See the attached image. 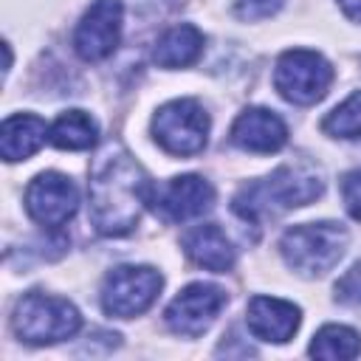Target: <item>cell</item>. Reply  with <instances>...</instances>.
I'll return each mask as SVG.
<instances>
[{
    "label": "cell",
    "instance_id": "cell-6",
    "mask_svg": "<svg viewBox=\"0 0 361 361\" xmlns=\"http://www.w3.org/2000/svg\"><path fill=\"white\" fill-rule=\"evenodd\" d=\"M152 135L169 155H195L206 147L209 116L195 99L166 102L152 118Z\"/></svg>",
    "mask_w": 361,
    "mask_h": 361
},
{
    "label": "cell",
    "instance_id": "cell-10",
    "mask_svg": "<svg viewBox=\"0 0 361 361\" xmlns=\"http://www.w3.org/2000/svg\"><path fill=\"white\" fill-rule=\"evenodd\" d=\"M121 37V0H96L76 25L73 48L85 62L107 59Z\"/></svg>",
    "mask_w": 361,
    "mask_h": 361
},
{
    "label": "cell",
    "instance_id": "cell-2",
    "mask_svg": "<svg viewBox=\"0 0 361 361\" xmlns=\"http://www.w3.org/2000/svg\"><path fill=\"white\" fill-rule=\"evenodd\" d=\"M324 183L319 172L307 166H279L262 180L245 183L234 195V212L248 223H262L265 217H276L288 209L307 206L322 195Z\"/></svg>",
    "mask_w": 361,
    "mask_h": 361
},
{
    "label": "cell",
    "instance_id": "cell-1",
    "mask_svg": "<svg viewBox=\"0 0 361 361\" xmlns=\"http://www.w3.org/2000/svg\"><path fill=\"white\" fill-rule=\"evenodd\" d=\"M149 197L138 161L116 141L104 144L90 169V220L104 237H124L135 228Z\"/></svg>",
    "mask_w": 361,
    "mask_h": 361
},
{
    "label": "cell",
    "instance_id": "cell-16",
    "mask_svg": "<svg viewBox=\"0 0 361 361\" xmlns=\"http://www.w3.org/2000/svg\"><path fill=\"white\" fill-rule=\"evenodd\" d=\"M200 51H203V34L195 25L183 23V25L169 28L158 39V45L152 51V59L161 68H186L200 56Z\"/></svg>",
    "mask_w": 361,
    "mask_h": 361
},
{
    "label": "cell",
    "instance_id": "cell-22",
    "mask_svg": "<svg viewBox=\"0 0 361 361\" xmlns=\"http://www.w3.org/2000/svg\"><path fill=\"white\" fill-rule=\"evenodd\" d=\"M338 6L353 23H361V0H338Z\"/></svg>",
    "mask_w": 361,
    "mask_h": 361
},
{
    "label": "cell",
    "instance_id": "cell-19",
    "mask_svg": "<svg viewBox=\"0 0 361 361\" xmlns=\"http://www.w3.org/2000/svg\"><path fill=\"white\" fill-rule=\"evenodd\" d=\"M322 130L336 138H361V90L341 102L324 121Z\"/></svg>",
    "mask_w": 361,
    "mask_h": 361
},
{
    "label": "cell",
    "instance_id": "cell-17",
    "mask_svg": "<svg viewBox=\"0 0 361 361\" xmlns=\"http://www.w3.org/2000/svg\"><path fill=\"white\" fill-rule=\"evenodd\" d=\"M99 127L85 110H68L62 113L54 127L48 130V138L59 149H90L96 144Z\"/></svg>",
    "mask_w": 361,
    "mask_h": 361
},
{
    "label": "cell",
    "instance_id": "cell-18",
    "mask_svg": "<svg viewBox=\"0 0 361 361\" xmlns=\"http://www.w3.org/2000/svg\"><path fill=\"white\" fill-rule=\"evenodd\" d=\"M313 358H353L361 353V338L344 324H324L307 350Z\"/></svg>",
    "mask_w": 361,
    "mask_h": 361
},
{
    "label": "cell",
    "instance_id": "cell-15",
    "mask_svg": "<svg viewBox=\"0 0 361 361\" xmlns=\"http://www.w3.org/2000/svg\"><path fill=\"white\" fill-rule=\"evenodd\" d=\"M45 135H48V127L39 116H31V113L8 116L0 133V152L6 161H25L45 144Z\"/></svg>",
    "mask_w": 361,
    "mask_h": 361
},
{
    "label": "cell",
    "instance_id": "cell-4",
    "mask_svg": "<svg viewBox=\"0 0 361 361\" xmlns=\"http://www.w3.org/2000/svg\"><path fill=\"white\" fill-rule=\"evenodd\" d=\"M82 324L79 310L59 296H48L39 290L25 293L14 307V330L28 344H51L71 338Z\"/></svg>",
    "mask_w": 361,
    "mask_h": 361
},
{
    "label": "cell",
    "instance_id": "cell-5",
    "mask_svg": "<svg viewBox=\"0 0 361 361\" xmlns=\"http://www.w3.org/2000/svg\"><path fill=\"white\" fill-rule=\"evenodd\" d=\"M330 82H333V68L316 51L293 48V51H285L276 59L274 85H276L279 96L293 102V104H313V102H319L327 93Z\"/></svg>",
    "mask_w": 361,
    "mask_h": 361
},
{
    "label": "cell",
    "instance_id": "cell-13",
    "mask_svg": "<svg viewBox=\"0 0 361 361\" xmlns=\"http://www.w3.org/2000/svg\"><path fill=\"white\" fill-rule=\"evenodd\" d=\"M248 330L262 338V341H274L282 344L288 341L296 327H299V307L274 296H254L248 302Z\"/></svg>",
    "mask_w": 361,
    "mask_h": 361
},
{
    "label": "cell",
    "instance_id": "cell-3",
    "mask_svg": "<svg viewBox=\"0 0 361 361\" xmlns=\"http://www.w3.org/2000/svg\"><path fill=\"white\" fill-rule=\"evenodd\" d=\"M347 240L350 237L338 223H302L282 234L279 251L293 271L322 276L344 257Z\"/></svg>",
    "mask_w": 361,
    "mask_h": 361
},
{
    "label": "cell",
    "instance_id": "cell-8",
    "mask_svg": "<svg viewBox=\"0 0 361 361\" xmlns=\"http://www.w3.org/2000/svg\"><path fill=\"white\" fill-rule=\"evenodd\" d=\"M226 290L209 282H195L189 288H183L166 307L164 319L169 324L172 333L178 336H200L203 330L212 327V322L217 319V313L226 307Z\"/></svg>",
    "mask_w": 361,
    "mask_h": 361
},
{
    "label": "cell",
    "instance_id": "cell-9",
    "mask_svg": "<svg viewBox=\"0 0 361 361\" xmlns=\"http://www.w3.org/2000/svg\"><path fill=\"white\" fill-rule=\"evenodd\" d=\"M76 206H79V192L68 175L42 172L25 189V209L45 228L65 226L76 214Z\"/></svg>",
    "mask_w": 361,
    "mask_h": 361
},
{
    "label": "cell",
    "instance_id": "cell-11",
    "mask_svg": "<svg viewBox=\"0 0 361 361\" xmlns=\"http://www.w3.org/2000/svg\"><path fill=\"white\" fill-rule=\"evenodd\" d=\"M152 200H155V209L166 220L183 223V220H192V217L212 209L214 189L200 175H180V178H172Z\"/></svg>",
    "mask_w": 361,
    "mask_h": 361
},
{
    "label": "cell",
    "instance_id": "cell-14",
    "mask_svg": "<svg viewBox=\"0 0 361 361\" xmlns=\"http://www.w3.org/2000/svg\"><path fill=\"white\" fill-rule=\"evenodd\" d=\"M183 248L192 257L195 265L214 271V274H226L234 268V248L228 243V237L223 234L220 226L214 223H203L192 231L183 234Z\"/></svg>",
    "mask_w": 361,
    "mask_h": 361
},
{
    "label": "cell",
    "instance_id": "cell-21",
    "mask_svg": "<svg viewBox=\"0 0 361 361\" xmlns=\"http://www.w3.org/2000/svg\"><path fill=\"white\" fill-rule=\"evenodd\" d=\"M341 197H344V206H347L350 217L361 220V169L350 172L341 180Z\"/></svg>",
    "mask_w": 361,
    "mask_h": 361
},
{
    "label": "cell",
    "instance_id": "cell-20",
    "mask_svg": "<svg viewBox=\"0 0 361 361\" xmlns=\"http://www.w3.org/2000/svg\"><path fill=\"white\" fill-rule=\"evenodd\" d=\"M336 296L347 305H361V265H353L338 282H336Z\"/></svg>",
    "mask_w": 361,
    "mask_h": 361
},
{
    "label": "cell",
    "instance_id": "cell-12",
    "mask_svg": "<svg viewBox=\"0 0 361 361\" xmlns=\"http://www.w3.org/2000/svg\"><path fill=\"white\" fill-rule=\"evenodd\" d=\"M288 141V127L282 118L265 107H248L231 124V144L245 152H276Z\"/></svg>",
    "mask_w": 361,
    "mask_h": 361
},
{
    "label": "cell",
    "instance_id": "cell-7",
    "mask_svg": "<svg viewBox=\"0 0 361 361\" xmlns=\"http://www.w3.org/2000/svg\"><path fill=\"white\" fill-rule=\"evenodd\" d=\"M161 274L147 265H121L113 268L102 288V307L110 316L130 319L144 313L161 290Z\"/></svg>",
    "mask_w": 361,
    "mask_h": 361
}]
</instances>
